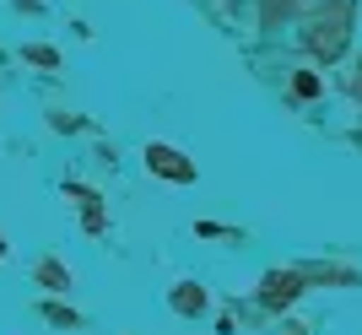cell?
<instances>
[{
    "label": "cell",
    "instance_id": "9",
    "mask_svg": "<svg viewBox=\"0 0 362 335\" xmlns=\"http://www.w3.org/2000/svg\"><path fill=\"white\" fill-rule=\"evenodd\" d=\"M28 60H33V65H54L60 54H54V49H28Z\"/></svg>",
    "mask_w": 362,
    "mask_h": 335
},
{
    "label": "cell",
    "instance_id": "4",
    "mask_svg": "<svg viewBox=\"0 0 362 335\" xmlns=\"http://www.w3.org/2000/svg\"><path fill=\"white\" fill-rule=\"evenodd\" d=\"M65 195H71V200H81V211H87V228H92V233L103 228V211H98V195H92L87 184H71V189H65Z\"/></svg>",
    "mask_w": 362,
    "mask_h": 335
},
{
    "label": "cell",
    "instance_id": "7",
    "mask_svg": "<svg viewBox=\"0 0 362 335\" xmlns=\"http://www.w3.org/2000/svg\"><path fill=\"white\" fill-rule=\"evenodd\" d=\"M38 281H49V287H65V271H60V265H38Z\"/></svg>",
    "mask_w": 362,
    "mask_h": 335
},
{
    "label": "cell",
    "instance_id": "6",
    "mask_svg": "<svg viewBox=\"0 0 362 335\" xmlns=\"http://www.w3.org/2000/svg\"><path fill=\"white\" fill-rule=\"evenodd\" d=\"M287 11H292V0H259V22H265V28H276Z\"/></svg>",
    "mask_w": 362,
    "mask_h": 335
},
{
    "label": "cell",
    "instance_id": "1",
    "mask_svg": "<svg viewBox=\"0 0 362 335\" xmlns=\"http://www.w3.org/2000/svg\"><path fill=\"white\" fill-rule=\"evenodd\" d=\"M308 49H314L319 60H335L351 38V0H319V11L308 16Z\"/></svg>",
    "mask_w": 362,
    "mask_h": 335
},
{
    "label": "cell",
    "instance_id": "11",
    "mask_svg": "<svg viewBox=\"0 0 362 335\" xmlns=\"http://www.w3.org/2000/svg\"><path fill=\"white\" fill-rule=\"evenodd\" d=\"M357 87H362V81H357Z\"/></svg>",
    "mask_w": 362,
    "mask_h": 335
},
{
    "label": "cell",
    "instance_id": "3",
    "mask_svg": "<svg viewBox=\"0 0 362 335\" xmlns=\"http://www.w3.org/2000/svg\"><path fill=\"white\" fill-rule=\"evenodd\" d=\"M298 292H303V271H271V276H265L259 303H265V308H287Z\"/></svg>",
    "mask_w": 362,
    "mask_h": 335
},
{
    "label": "cell",
    "instance_id": "8",
    "mask_svg": "<svg viewBox=\"0 0 362 335\" xmlns=\"http://www.w3.org/2000/svg\"><path fill=\"white\" fill-rule=\"evenodd\" d=\"M44 314H49V319H54V324H76V314H71V308H60V303H49Z\"/></svg>",
    "mask_w": 362,
    "mask_h": 335
},
{
    "label": "cell",
    "instance_id": "5",
    "mask_svg": "<svg viewBox=\"0 0 362 335\" xmlns=\"http://www.w3.org/2000/svg\"><path fill=\"white\" fill-rule=\"evenodd\" d=\"M173 308H179V314H200V308H206V287H195V281H184V287L173 292Z\"/></svg>",
    "mask_w": 362,
    "mask_h": 335
},
{
    "label": "cell",
    "instance_id": "2",
    "mask_svg": "<svg viewBox=\"0 0 362 335\" xmlns=\"http://www.w3.org/2000/svg\"><path fill=\"white\" fill-rule=\"evenodd\" d=\"M146 168H151V173H163V179H173V184L195 179V163H189L184 152H173V146H163V141H151V146H146Z\"/></svg>",
    "mask_w": 362,
    "mask_h": 335
},
{
    "label": "cell",
    "instance_id": "10",
    "mask_svg": "<svg viewBox=\"0 0 362 335\" xmlns=\"http://www.w3.org/2000/svg\"><path fill=\"white\" fill-rule=\"evenodd\" d=\"M0 259H6V244H0Z\"/></svg>",
    "mask_w": 362,
    "mask_h": 335
}]
</instances>
